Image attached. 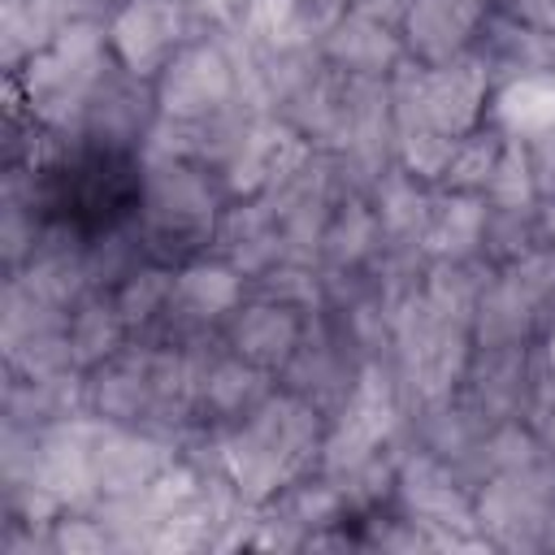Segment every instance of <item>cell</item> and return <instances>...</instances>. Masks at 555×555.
<instances>
[{"label": "cell", "mask_w": 555, "mask_h": 555, "mask_svg": "<svg viewBox=\"0 0 555 555\" xmlns=\"http://www.w3.org/2000/svg\"><path fill=\"white\" fill-rule=\"evenodd\" d=\"M230 87L225 61L208 48H195L186 56H178L169 65V82H165V108L178 117H195L204 108H212Z\"/></svg>", "instance_id": "1"}, {"label": "cell", "mask_w": 555, "mask_h": 555, "mask_svg": "<svg viewBox=\"0 0 555 555\" xmlns=\"http://www.w3.org/2000/svg\"><path fill=\"white\" fill-rule=\"evenodd\" d=\"M113 343H117V317H113L108 308H91V312H82V317L74 321L69 351H74L78 360H91V356L108 351Z\"/></svg>", "instance_id": "3"}, {"label": "cell", "mask_w": 555, "mask_h": 555, "mask_svg": "<svg viewBox=\"0 0 555 555\" xmlns=\"http://www.w3.org/2000/svg\"><path fill=\"white\" fill-rule=\"evenodd\" d=\"M169 35H178V13L160 0H139L117 22V43L139 74H152V65L169 52Z\"/></svg>", "instance_id": "2"}]
</instances>
